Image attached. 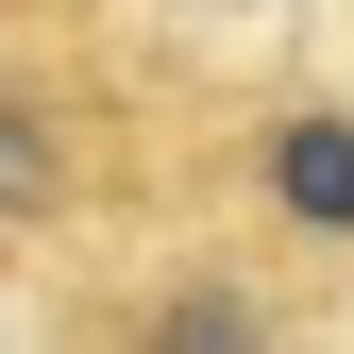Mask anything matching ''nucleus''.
I'll return each instance as SVG.
<instances>
[{
    "instance_id": "nucleus-4",
    "label": "nucleus",
    "mask_w": 354,
    "mask_h": 354,
    "mask_svg": "<svg viewBox=\"0 0 354 354\" xmlns=\"http://www.w3.org/2000/svg\"><path fill=\"white\" fill-rule=\"evenodd\" d=\"M68 17H118V0H0V34H68Z\"/></svg>"
},
{
    "instance_id": "nucleus-3",
    "label": "nucleus",
    "mask_w": 354,
    "mask_h": 354,
    "mask_svg": "<svg viewBox=\"0 0 354 354\" xmlns=\"http://www.w3.org/2000/svg\"><path fill=\"white\" fill-rule=\"evenodd\" d=\"M203 236L270 253L304 304L354 287V102L337 84H203V186H186Z\"/></svg>"
},
{
    "instance_id": "nucleus-2",
    "label": "nucleus",
    "mask_w": 354,
    "mask_h": 354,
    "mask_svg": "<svg viewBox=\"0 0 354 354\" xmlns=\"http://www.w3.org/2000/svg\"><path fill=\"white\" fill-rule=\"evenodd\" d=\"M34 354H337V304H304L270 253L169 219V236L102 253V270L34 287Z\"/></svg>"
},
{
    "instance_id": "nucleus-1",
    "label": "nucleus",
    "mask_w": 354,
    "mask_h": 354,
    "mask_svg": "<svg viewBox=\"0 0 354 354\" xmlns=\"http://www.w3.org/2000/svg\"><path fill=\"white\" fill-rule=\"evenodd\" d=\"M203 186V84L152 68L118 17L0 34V287H68L102 253L169 236Z\"/></svg>"
}]
</instances>
